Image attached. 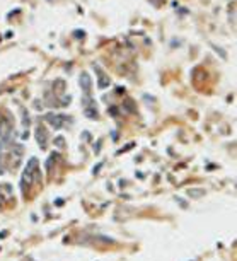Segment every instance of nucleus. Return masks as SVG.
I'll return each instance as SVG.
<instances>
[{
  "mask_svg": "<svg viewBox=\"0 0 237 261\" xmlns=\"http://www.w3.org/2000/svg\"><path fill=\"white\" fill-rule=\"evenodd\" d=\"M40 181V162H38V159L36 157H31L29 159L28 166H26V169H24L22 172V181H21V186H22V190L26 188V184H28V188L32 184V183Z\"/></svg>",
  "mask_w": 237,
  "mask_h": 261,
  "instance_id": "f257e3e1",
  "label": "nucleus"
},
{
  "mask_svg": "<svg viewBox=\"0 0 237 261\" xmlns=\"http://www.w3.org/2000/svg\"><path fill=\"white\" fill-rule=\"evenodd\" d=\"M12 131H14V125H12V116L9 113H0V140L7 145L12 138Z\"/></svg>",
  "mask_w": 237,
  "mask_h": 261,
  "instance_id": "f03ea898",
  "label": "nucleus"
},
{
  "mask_svg": "<svg viewBox=\"0 0 237 261\" xmlns=\"http://www.w3.org/2000/svg\"><path fill=\"white\" fill-rule=\"evenodd\" d=\"M82 106H84V109H85V116H87V118H91V119L97 118V106H96V103L91 99V96L82 97Z\"/></svg>",
  "mask_w": 237,
  "mask_h": 261,
  "instance_id": "7ed1b4c3",
  "label": "nucleus"
},
{
  "mask_svg": "<svg viewBox=\"0 0 237 261\" xmlns=\"http://www.w3.org/2000/svg\"><path fill=\"white\" fill-rule=\"evenodd\" d=\"M46 121L50 123L55 130H60V128L63 127L67 121H70V119L65 115H53V113H50V115H46Z\"/></svg>",
  "mask_w": 237,
  "mask_h": 261,
  "instance_id": "20e7f679",
  "label": "nucleus"
},
{
  "mask_svg": "<svg viewBox=\"0 0 237 261\" xmlns=\"http://www.w3.org/2000/svg\"><path fill=\"white\" fill-rule=\"evenodd\" d=\"M36 140H38V143H40V147L43 149V150H46L48 147V131L44 127H38L36 128Z\"/></svg>",
  "mask_w": 237,
  "mask_h": 261,
  "instance_id": "39448f33",
  "label": "nucleus"
},
{
  "mask_svg": "<svg viewBox=\"0 0 237 261\" xmlns=\"http://www.w3.org/2000/svg\"><path fill=\"white\" fill-rule=\"evenodd\" d=\"M79 82H80V87H82V91L85 92V96L91 94V89H92V80L91 77H89V74L87 72H82L79 77Z\"/></svg>",
  "mask_w": 237,
  "mask_h": 261,
  "instance_id": "423d86ee",
  "label": "nucleus"
},
{
  "mask_svg": "<svg viewBox=\"0 0 237 261\" xmlns=\"http://www.w3.org/2000/svg\"><path fill=\"white\" fill-rule=\"evenodd\" d=\"M96 72H97V77H99V79H97V85L101 87V89H106V87L111 84L109 77H107L106 74H104V72L101 70L99 67H96Z\"/></svg>",
  "mask_w": 237,
  "mask_h": 261,
  "instance_id": "0eeeda50",
  "label": "nucleus"
},
{
  "mask_svg": "<svg viewBox=\"0 0 237 261\" xmlns=\"http://www.w3.org/2000/svg\"><path fill=\"white\" fill-rule=\"evenodd\" d=\"M123 109H126L128 113H135V111H137V108H135L133 99H130V97L125 99V103H123Z\"/></svg>",
  "mask_w": 237,
  "mask_h": 261,
  "instance_id": "6e6552de",
  "label": "nucleus"
},
{
  "mask_svg": "<svg viewBox=\"0 0 237 261\" xmlns=\"http://www.w3.org/2000/svg\"><path fill=\"white\" fill-rule=\"evenodd\" d=\"M55 145L58 147V149H63V147H65V138H63V137H56V138H55Z\"/></svg>",
  "mask_w": 237,
  "mask_h": 261,
  "instance_id": "1a4fd4ad",
  "label": "nucleus"
},
{
  "mask_svg": "<svg viewBox=\"0 0 237 261\" xmlns=\"http://www.w3.org/2000/svg\"><path fill=\"white\" fill-rule=\"evenodd\" d=\"M22 127H29V116L26 115V109H22Z\"/></svg>",
  "mask_w": 237,
  "mask_h": 261,
  "instance_id": "9d476101",
  "label": "nucleus"
},
{
  "mask_svg": "<svg viewBox=\"0 0 237 261\" xmlns=\"http://www.w3.org/2000/svg\"><path fill=\"white\" fill-rule=\"evenodd\" d=\"M203 193H205V191H203V190H190V195H193L194 198H200V196H201Z\"/></svg>",
  "mask_w": 237,
  "mask_h": 261,
  "instance_id": "9b49d317",
  "label": "nucleus"
},
{
  "mask_svg": "<svg viewBox=\"0 0 237 261\" xmlns=\"http://www.w3.org/2000/svg\"><path fill=\"white\" fill-rule=\"evenodd\" d=\"M109 113H111V116H118V108H116V106H111L109 108Z\"/></svg>",
  "mask_w": 237,
  "mask_h": 261,
  "instance_id": "f8f14e48",
  "label": "nucleus"
},
{
  "mask_svg": "<svg viewBox=\"0 0 237 261\" xmlns=\"http://www.w3.org/2000/svg\"><path fill=\"white\" fill-rule=\"evenodd\" d=\"M4 147H5V143H4V142H2V140H0V152H2V150H4Z\"/></svg>",
  "mask_w": 237,
  "mask_h": 261,
  "instance_id": "ddd939ff",
  "label": "nucleus"
}]
</instances>
